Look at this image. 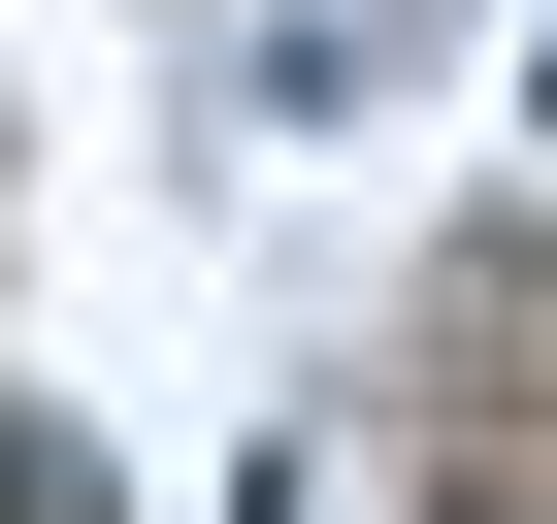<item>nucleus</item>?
<instances>
[{"label":"nucleus","mask_w":557,"mask_h":524,"mask_svg":"<svg viewBox=\"0 0 557 524\" xmlns=\"http://www.w3.org/2000/svg\"><path fill=\"white\" fill-rule=\"evenodd\" d=\"M426 524H524V491H426Z\"/></svg>","instance_id":"obj_1"}]
</instances>
